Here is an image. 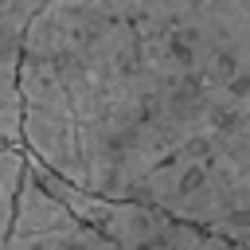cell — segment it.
<instances>
[{"mask_svg":"<svg viewBox=\"0 0 250 250\" xmlns=\"http://www.w3.org/2000/svg\"><path fill=\"white\" fill-rule=\"evenodd\" d=\"M0 250H117L98 227L74 219L59 199H51L31 176H23L16 219Z\"/></svg>","mask_w":250,"mask_h":250,"instance_id":"obj_3","label":"cell"},{"mask_svg":"<svg viewBox=\"0 0 250 250\" xmlns=\"http://www.w3.org/2000/svg\"><path fill=\"white\" fill-rule=\"evenodd\" d=\"M20 113L74 188L250 246V0H47Z\"/></svg>","mask_w":250,"mask_h":250,"instance_id":"obj_1","label":"cell"},{"mask_svg":"<svg viewBox=\"0 0 250 250\" xmlns=\"http://www.w3.org/2000/svg\"><path fill=\"white\" fill-rule=\"evenodd\" d=\"M47 0H0V141L23 148V113H20V55L31 20Z\"/></svg>","mask_w":250,"mask_h":250,"instance_id":"obj_4","label":"cell"},{"mask_svg":"<svg viewBox=\"0 0 250 250\" xmlns=\"http://www.w3.org/2000/svg\"><path fill=\"white\" fill-rule=\"evenodd\" d=\"M94 227L117 246V250H250L230 238H219L211 230H199L191 223H180L156 207L145 203H113L105 199Z\"/></svg>","mask_w":250,"mask_h":250,"instance_id":"obj_2","label":"cell"},{"mask_svg":"<svg viewBox=\"0 0 250 250\" xmlns=\"http://www.w3.org/2000/svg\"><path fill=\"white\" fill-rule=\"evenodd\" d=\"M23 176H27V148H20V145H4V141H0V246H4L8 230H12L16 199H20Z\"/></svg>","mask_w":250,"mask_h":250,"instance_id":"obj_5","label":"cell"}]
</instances>
